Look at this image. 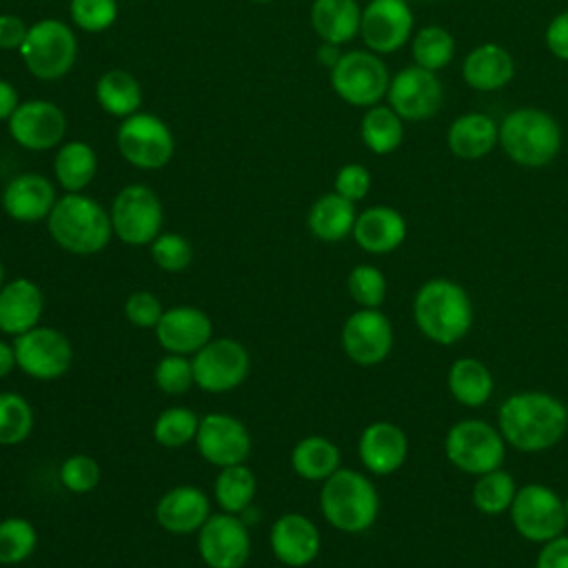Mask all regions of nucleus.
Listing matches in <instances>:
<instances>
[{"label":"nucleus","instance_id":"nucleus-1","mask_svg":"<svg viewBox=\"0 0 568 568\" xmlns=\"http://www.w3.org/2000/svg\"><path fill=\"white\" fill-rule=\"evenodd\" d=\"M497 428L515 450L541 453L566 435L568 408L550 393L519 390L501 402Z\"/></svg>","mask_w":568,"mask_h":568},{"label":"nucleus","instance_id":"nucleus-2","mask_svg":"<svg viewBox=\"0 0 568 568\" xmlns=\"http://www.w3.org/2000/svg\"><path fill=\"white\" fill-rule=\"evenodd\" d=\"M413 320L426 339L450 346L468 335L473 302L462 284L448 277H433L415 293Z\"/></svg>","mask_w":568,"mask_h":568},{"label":"nucleus","instance_id":"nucleus-3","mask_svg":"<svg viewBox=\"0 0 568 568\" xmlns=\"http://www.w3.org/2000/svg\"><path fill=\"white\" fill-rule=\"evenodd\" d=\"M47 229L62 251L82 257L104 251L113 237L109 211L82 193L58 197L47 217Z\"/></svg>","mask_w":568,"mask_h":568},{"label":"nucleus","instance_id":"nucleus-4","mask_svg":"<svg viewBox=\"0 0 568 568\" xmlns=\"http://www.w3.org/2000/svg\"><path fill=\"white\" fill-rule=\"evenodd\" d=\"M561 126L544 109L519 106L499 122V146L524 169L548 166L561 151Z\"/></svg>","mask_w":568,"mask_h":568},{"label":"nucleus","instance_id":"nucleus-5","mask_svg":"<svg viewBox=\"0 0 568 568\" xmlns=\"http://www.w3.org/2000/svg\"><path fill=\"white\" fill-rule=\"evenodd\" d=\"M320 510L335 530L357 535L377 521L379 495L364 473L339 468L322 481Z\"/></svg>","mask_w":568,"mask_h":568},{"label":"nucleus","instance_id":"nucleus-6","mask_svg":"<svg viewBox=\"0 0 568 568\" xmlns=\"http://www.w3.org/2000/svg\"><path fill=\"white\" fill-rule=\"evenodd\" d=\"M444 453L457 470L479 477L501 468L506 439L499 428L484 419H462L448 428L444 437Z\"/></svg>","mask_w":568,"mask_h":568},{"label":"nucleus","instance_id":"nucleus-7","mask_svg":"<svg viewBox=\"0 0 568 568\" xmlns=\"http://www.w3.org/2000/svg\"><path fill=\"white\" fill-rule=\"evenodd\" d=\"M27 69L40 80H58L67 75L75 62L78 42L73 31L53 18L29 27L22 47L18 49Z\"/></svg>","mask_w":568,"mask_h":568},{"label":"nucleus","instance_id":"nucleus-8","mask_svg":"<svg viewBox=\"0 0 568 568\" xmlns=\"http://www.w3.org/2000/svg\"><path fill=\"white\" fill-rule=\"evenodd\" d=\"M390 73L384 60L364 49L346 51L331 69L333 91L353 106H375L386 98Z\"/></svg>","mask_w":568,"mask_h":568},{"label":"nucleus","instance_id":"nucleus-9","mask_svg":"<svg viewBox=\"0 0 568 568\" xmlns=\"http://www.w3.org/2000/svg\"><path fill=\"white\" fill-rule=\"evenodd\" d=\"M113 235L129 246H149L160 233L164 222L162 202L153 189L144 184L124 186L111 202Z\"/></svg>","mask_w":568,"mask_h":568},{"label":"nucleus","instance_id":"nucleus-10","mask_svg":"<svg viewBox=\"0 0 568 568\" xmlns=\"http://www.w3.org/2000/svg\"><path fill=\"white\" fill-rule=\"evenodd\" d=\"M513 528L535 544H544L564 532L568 526L564 499L546 484H524L517 488L510 504Z\"/></svg>","mask_w":568,"mask_h":568},{"label":"nucleus","instance_id":"nucleus-11","mask_svg":"<svg viewBox=\"0 0 568 568\" xmlns=\"http://www.w3.org/2000/svg\"><path fill=\"white\" fill-rule=\"evenodd\" d=\"M195 386L204 393H229L244 384L251 371L246 346L233 337H211L191 355Z\"/></svg>","mask_w":568,"mask_h":568},{"label":"nucleus","instance_id":"nucleus-12","mask_svg":"<svg viewBox=\"0 0 568 568\" xmlns=\"http://www.w3.org/2000/svg\"><path fill=\"white\" fill-rule=\"evenodd\" d=\"M11 344L18 371L38 382H53L73 364V346L69 337L53 326L38 324L36 328L13 337Z\"/></svg>","mask_w":568,"mask_h":568},{"label":"nucleus","instance_id":"nucleus-13","mask_svg":"<svg viewBox=\"0 0 568 568\" xmlns=\"http://www.w3.org/2000/svg\"><path fill=\"white\" fill-rule=\"evenodd\" d=\"M122 158L144 171H155L169 164L173 158V133L169 126L151 113H133L124 118L115 133Z\"/></svg>","mask_w":568,"mask_h":568},{"label":"nucleus","instance_id":"nucleus-14","mask_svg":"<svg viewBox=\"0 0 568 568\" xmlns=\"http://www.w3.org/2000/svg\"><path fill=\"white\" fill-rule=\"evenodd\" d=\"M197 535V555L209 568H244L251 557V532L242 515L211 513Z\"/></svg>","mask_w":568,"mask_h":568},{"label":"nucleus","instance_id":"nucleus-15","mask_svg":"<svg viewBox=\"0 0 568 568\" xmlns=\"http://www.w3.org/2000/svg\"><path fill=\"white\" fill-rule=\"evenodd\" d=\"M386 102L404 122H422L442 109L444 84L437 71L410 64L390 78Z\"/></svg>","mask_w":568,"mask_h":568},{"label":"nucleus","instance_id":"nucleus-16","mask_svg":"<svg viewBox=\"0 0 568 568\" xmlns=\"http://www.w3.org/2000/svg\"><path fill=\"white\" fill-rule=\"evenodd\" d=\"M193 444L200 457L217 468L244 464L253 448V439L246 424L231 413L217 410L200 417Z\"/></svg>","mask_w":568,"mask_h":568},{"label":"nucleus","instance_id":"nucleus-17","mask_svg":"<svg viewBox=\"0 0 568 568\" xmlns=\"http://www.w3.org/2000/svg\"><path fill=\"white\" fill-rule=\"evenodd\" d=\"M339 342L353 364L377 366L393 351V324L379 308H359L342 324Z\"/></svg>","mask_w":568,"mask_h":568},{"label":"nucleus","instance_id":"nucleus-18","mask_svg":"<svg viewBox=\"0 0 568 568\" xmlns=\"http://www.w3.org/2000/svg\"><path fill=\"white\" fill-rule=\"evenodd\" d=\"M413 9L408 0H371L362 9L359 36L368 51L395 53L413 38Z\"/></svg>","mask_w":568,"mask_h":568},{"label":"nucleus","instance_id":"nucleus-19","mask_svg":"<svg viewBox=\"0 0 568 568\" xmlns=\"http://www.w3.org/2000/svg\"><path fill=\"white\" fill-rule=\"evenodd\" d=\"M11 138L31 151H47L62 142L67 118L62 109L49 100H27L18 104L9 118Z\"/></svg>","mask_w":568,"mask_h":568},{"label":"nucleus","instance_id":"nucleus-20","mask_svg":"<svg viewBox=\"0 0 568 568\" xmlns=\"http://www.w3.org/2000/svg\"><path fill=\"white\" fill-rule=\"evenodd\" d=\"M273 557L288 568L311 566L322 550V535L313 519L302 513L280 515L268 530Z\"/></svg>","mask_w":568,"mask_h":568},{"label":"nucleus","instance_id":"nucleus-21","mask_svg":"<svg viewBox=\"0 0 568 568\" xmlns=\"http://www.w3.org/2000/svg\"><path fill=\"white\" fill-rule=\"evenodd\" d=\"M153 333L164 353L191 357L213 337V322L202 308L178 304L164 308Z\"/></svg>","mask_w":568,"mask_h":568},{"label":"nucleus","instance_id":"nucleus-22","mask_svg":"<svg viewBox=\"0 0 568 568\" xmlns=\"http://www.w3.org/2000/svg\"><path fill=\"white\" fill-rule=\"evenodd\" d=\"M153 515L162 530L171 535H191L211 517V501L200 486L180 484L158 499Z\"/></svg>","mask_w":568,"mask_h":568},{"label":"nucleus","instance_id":"nucleus-23","mask_svg":"<svg viewBox=\"0 0 568 568\" xmlns=\"http://www.w3.org/2000/svg\"><path fill=\"white\" fill-rule=\"evenodd\" d=\"M357 455L368 473L393 475L408 457V437L393 422H371L357 439Z\"/></svg>","mask_w":568,"mask_h":568},{"label":"nucleus","instance_id":"nucleus-24","mask_svg":"<svg viewBox=\"0 0 568 568\" xmlns=\"http://www.w3.org/2000/svg\"><path fill=\"white\" fill-rule=\"evenodd\" d=\"M44 313V293L29 277H13L0 288V333L18 337L36 328Z\"/></svg>","mask_w":568,"mask_h":568},{"label":"nucleus","instance_id":"nucleus-25","mask_svg":"<svg viewBox=\"0 0 568 568\" xmlns=\"http://www.w3.org/2000/svg\"><path fill=\"white\" fill-rule=\"evenodd\" d=\"M0 202L11 220L33 224L49 217L58 197L53 184L44 175L20 173L7 182Z\"/></svg>","mask_w":568,"mask_h":568},{"label":"nucleus","instance_id":"nucleus-26","mask_svg":"<svg viewBox=\"0 0 568 568\" xmlns=\"http://www.w3.org/2000/svg\"><path fill=\"white\" fill-rule=\"evenodd\" d=\"M408 235V224L404 215L386 204L368 206L362 213H357L355 226H353V240L355 244L373 255L393 253L404 244Z\"/></svg>","mask_w":568,"mask_h":568},{"label":"nucleus","instance_id":"nucleus-27","mask_svg":"<svg viewBox=\"0 0 568 568\" xmlns=\"http://www.w3.org/2000/svg\"><path fill=\"white\" fill-rule=\"evenodd\" d=\"M515 71L513 53L497 42L473 47L462 62L464 82L481 93L501 91L515 80Z\"/></svg>","mask_w":568,"mask_h":568},{"label":"nucleus","instance_id":"nucleus-28","mask_svg":"<svg viewBox=\"0 0 568 568\" xmlns=\"http://www.w3.org/2000/svg\"><path fill=\"white\" fill-rule=\"evenodd\" d=\"M446 144L459 160H481L499 144V124L479 111L462 113L448 124Z\"/></svg>","mask_w":568,"mask_h":568},{"label":"nucleus","instance_id":"nucleus-29","mask_svg":"<svg viewBox=\"0 0 568 568\" xmlns=\"http://www.w3.org/2000/svg\"><path fill=\"white\" fill-rule=\"evenodd\" d=\"M362 7L357 0H313L311 24L322 42L344 44L359 36Z\"/></svg>","mask_w":568,"mask_h":568},{"label":"nucleus","instance_id":"nucleus-30","mask_svg":"<svg viewBox=\"0 0 568 568\" xmlns=\"http://www.w3.org/2000/svg\"><path fill=\"white\" fill-rule=\"evenodd\" d=\"M357 220L355 202L342 197L339 193L320 195L306 217L311 233L322 242H342L353 235V226Z\"/></svg>","mask_w":568,"mask_h":568},{"label":"nucleus","instance_id":"nucleus-31","mask_svg":"<svg viewBox=\"0 0 568 568\" xmlns=\"http://www.w3.org/2000/svg\"><path fill=\"white\" fill-rule=\"evenodd\" d=\"M291 468L306 481H324L342 468V453L324 435H306L291 450Z\"/></svg>","mask_w":568,"mask_h":568},{"label":"nucleus","instance_id":"nucleus-32","mask_svg":"<svg viewBox=\"0 0 568 568\" xmlns=\"http://www.w3.org/2000/svg\"><path fill=\"white\" fill-rule=\"evenodd\" d=\"M448 390L466 408L484 406L493 395V373L477 357H457L448 368Z\"/></svg>","mask_w":568,"mask_h":568},{"label":"nucleus","instance_id":"nucleus-33","mask_svg":"<svg viewBox=\"0 0 568 568\" xmlns=\"http://www.w3.org/2000/svg\"><path fill=\"white\" fill-rule=\"evenodd\" d=\"M255 495H257V477L246 466V462L224 466L217 470L213 479V499L220 506V510L231 515H242L244 510L251 508Z\"/></svg>","mask_w":568,"mask_h":568},{"label":"nucleus","instance_id":"nucleus-34","mask_svg":"<svg viewBox=\"0 0 568 568\" xmlns=\"http://www.w3.org/2000/svg\"><path fill=\"white\" fill-rule=\"evenodd\" d=\"M404 120L388 104L368 106L359 124L362 142L375 155H388L397 151L404 142Z\"/></svg>","mask_w":568,"mask_h":568},{"label":"nucleus","instance_id":"nucleus-35","mask_svg":"<svg viewBox=\"0 0 568 568\" xmlns=\"http://www.w3.org/2000/svg\"><path fill=\"white\" fill-rule=\"evenodd\" d=\"M98 171L95 151L87 142H67L53 160V173L58 184L67 193H82L91 184Z\"/></svg>","mask_w":568,"mask_h":568},{"label":"nucleus","instance_id":"nucleus-36","mask_svg":"<svg viewBox=\"0 0 568 568\" xmlns=\"http://www.w3.org/2000/svg\"><path fill=\"white\" fill-rule=\"evenodd\" d=\"M95 98L106 113L118 118H129L138 113L142 104V89L129 71L111 69L100 75L95 84Z\"/></svg>","mask_w":568,"mask_h":568},{"label":"nucleus","instance_id":"nucleus-37","mask_svg":"<svg viewBox=\"0 0 568 568\" xmlns=\"http://www.w3.org/2000/svg\"><path fill=\"white\" fill-rule=\"evenodd\" d=\"M410 53L417 67L428 71H442L455 58V38L448 29L439 24L422 27L410 38Z\"/></svg>","mask_w":568,"mask_h":568},{"label":"nucleus","instance_id":"nucleus-38","mask_svg":"<svg viewBox=\"0 0 568 568\" xmlns=\"http://www.w3.org/2000/svg\"><path fill=\"white\" fill-rule=\"evenodd\" d=\"M517 484L515 477L504 470V468H495L490 473H484L475 479L473 484V506L484 513V515H501L510 510V504L515 499L517 493Z\"/></svg>","mask_w":568,"mask_h":568},{"label":"nucleus","instance_id":"nucleus-39","mask_svg":"<svg viewBox=\"0 0 568 568\" xmlns=\"http://www.w3.org/2000/svg\"><path fill=\"white\" fill-rule=\"evenodd\" d=\"M200 415L186 406H166L153 422V439L162 448H182L195 442Z\"/></svg>","mask_w":568,"mask_h":568},{"label":"nucleus","instance_id":"nucleus-40","mask_svg":"<svg viewBox=\"0 0 568 568\" xmlns=\"http://www.w3.org/2000/svg\"><path fill=\"white\" fill-rule=\"evenodd\" d=\"M38 548V530L27 517L0 519V566H20Z\"/></svg>","mask_w":568,"mask_h":568},{"label":"nucleus","instance_id":"nucleus-41","mask_svg":"<svg viewBox=\"0 0 568 568\" xmlns=\"http://www.w3.org/2000/svg\"><path fill=\"white\" fill-rule=\"evenodd\" d=\"M36 424L31 404L16 390H0V446H18L29 439Z\"/></svg>","mask_w":568,"mask_h":568},{"label":"nucleus","instance_id":"nucleus-42","mask_svg":"<svg viewBox=\"0 0 568 568\" xmlns=\"http://www.w3.org/2000/svg\"><path fill=\"white\" fill-rule=\"evenodd\" d=\"M346 288L351 300L359 308H379L386 300V277L384 273L373 264H357L351 268L346 277Z\"/></svg>","mask_w":568,"mask_h":568},{"label":"nucleus","instance_id":"nucleus-43","mask_svg":"<svg viewBox=\"0 0 568 568\" xmlns=\"http://www.w3.org/2000/svg\"><path fill=\"white\" fill-rule=\"evenodd\" d=\"M60 481L73 495L93 493L102 479V468L95 457L87 453H73L60 464Z\"/></svg>","mask_w":568,"mask_h":568},{"label":"nucleus","instance_id":"nucleus-44","mask_svg":"<svg viewBox=\"0 0 568 568\" xmlns=\"http://www.w3.org/2000/svg\"><path fill=\"white\" fill-rule=\"evenodd\" d=\"M151 260L164 273H182L193 260L191 242L180 233H160L151 244Z\"/></svg>","mask_w":568,"mask_h":568},{"label":"nucleus","instance_id":"nucleus-45","mask_svg":"<svg viewBox=\"0 0 568 568\" xmlns=\"http://www.w3.org/2000/svg\"><path fill=\"white\" fill-rule=\"evenodd\" d=\"M153 382L164 395H184L191 386H195L191 357L166 353L153 368Z\"/></svg>","mask_w":568,"mask_h":568},{"label":"nucleus","instance_id":"nucleus-46","mask_svg":"<svg viewBox=\"0 0 568 568\" xmlns=\"http://www.w3.org/2000/svg\"><path fill=\"white\" fill-rule=\"evenodd\" d=\"M122 311L131 326L142 331H149V328L153 331L164 313V306L160 297L153 295L151 291H133L126 295Z\"/></svg>","mask_w":568,"mask_h":568},{"label":"nucleus","instance_id":"nucleus-47","mask_svg":"<svg viewBox=\"0 0 568 568\" xmlns=\"http://www.w3.org/2000/svg\"><path fill=\"white\" fill-rule=\"evenodd\" d=\"M118 16L115 0H71V18L84 31H104Z\"/></svg>","mask_w":568,"mask_h":568},{"label":"nucleus","instance_id":"nucleus-48","mask_svg":"<svg viewBox=\"0 0 568 568\" xmlns=\"http://www.w3.org/2000/svg\"><path fill=\"white\" fill-rule=\"evenodd\" d=\"M371 184H373V178L364 164H355V162L344 164L335 175V193H339L351 202L364 200L371 191Z\"/></svg>","mask_w":568,"mask_h":568},{"label":"nucleus","instance_id":"nucleus-49","mask_svg":"<svg viewBox=\"0 0 568 568\" xmlns=\"http://www.w3.org/2000/svg\"><path fill=\"white\" fill-rule=\"evenodd\" d=\"M544 42L550 55L561 62H568V9L559 11L544 31Z\"/></svg>","mask_w":568,"mask_h":568},{"label":"nucleus","instance_id":"nucleus-50","mask_svg":"<svg viewBox=\"0 0 568 568\" xmlns=\"http://www.w3.org/2000/svg\"><path fill=\"white\" fill-rule=\"evenodd\" d=\"M535 568H568V535H557L541 544Z\"/></svg>","mask_w":568,"mask_h":568},{"label":"nucleus","instance_id":"nucleus-51","mask_svg":"<svg viewBox=\"0 0 568 568\" xmlns=\"http://www.w3.org/2000/svg\"><path fill=\"white\" fill-rule=\"evenodd\" d=\"M29 27L20 16L2 13L0 16V49H20L27 38Z\"/></svg>","mask_w":568,"mask_h":568},{"label":"nucleus","instance_id":"nucleus-52","mask_svg":"<svg viewBox=\"0 0 568 568\" xmlns=\"http://www.w3.org/2000/svg\"><path fill=\"white\" fill-rule=\"evenodd\" d=\"M18 104L20 102L13 84H9L7 80H0V120H9L18 109Z\"/></svg>","mask_w":568,"mask_h":568},{"label":"nucleus","instance_id":"nucleus-53","mask_svg":"<svg viewBox=\"0 0 568 568\" xmlns=\"http://www.w3.org/2000/svg\"><path fill=\"white\" fill-rule=\"evenodd\" d=\"M18 368L16 364V353H13V344L0 339V379H4L9 373H13Z\"/></svg>","mask_w":568,"mask_h":568},{"label":"nucleus","instance_id":"nucleus-54","mask_svg":"<svg viewBox=\"0 0 568 568\" xmlns=\"http://www.w3.org/2000/svg\"><path fill=\"white\" fill-rule=\"evenodd\" d=\"M320 55V62L322 64H326L328 69H333L335 64H337V60L342 58V53H339V47L337 44H331V42H324L322 47H320V51H317Z\"/></svg>","mask_w":568,"mask_h":568},{"label":"nucleus","instance_id":"nucleus-55","mask_svg":"<svg viewBox=\"0 0 568 568\" xmlns=\"http://www.w3.org/2000/svg\"><path fill=\"white\" fill-rule=\"evenodd\" d=\"M4 282H7L4 280V264H2V257H0V288L4 286Z\"/></svg>","mask_w":568,"mask_h":568},{"label":"nucleus","instance_id":"nucleus-56","mask_svg":"<svg viewBox=\"0 0 568 568\" xmlns=\"http://www.w3.org/2000/svg\"><path fill=\"white\" fill-rule=\"evenodd\" d=\"M564 510H566V521H568V497L564 499Z\"/></svg>","mask_w":568,"mask_h":568},{"label":"nucleus","instance_id":"nucleus-57","mask_svg":"<svg viewBox=\"0 0 568 568\" xmlns=\"http://www.w3.org/2000/svg\"><path fill=\"white\" fill-rule=\"evenodd\" d=\"M253 2H271V0H253Z\"/></svg>","mask_w":568,"mask_h":568},{"label":"nucleus","instance_id":"nucleus-58","mask_svg":"<svg viewBox=\"0 0 568 568\" xmlns=\"http://www.w3.org/2000/svg\"><path fill=\"white\" fill-rule=\"evenodd\" d=\"M419 2H433V0H419Z\"/></svg>","mask_w":568,"mask_h":568}]
</instances>
